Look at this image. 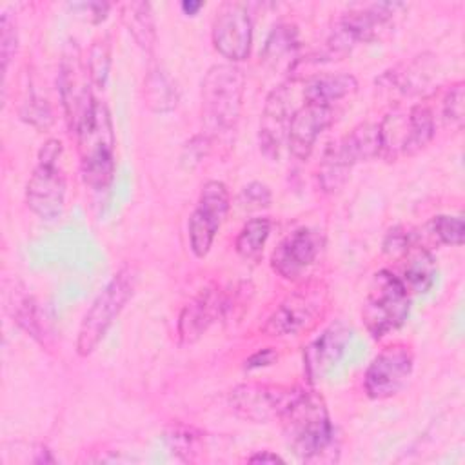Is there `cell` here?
I'll use <instances>...</instances> for the list:
<instances>
[{
  "label": "cell",
  "instance_id": "1",
  "mask_svg": "<svg viewBox=\"0 0 465 465\" xmlns=\"http://www.w3.org/2000/svg\"><path fill=\"white\" fill-rule=\"evenodd\" d=\"M289 445L303 460H314L332 441V423L323 398L307 387H289L278 414Z\"/></svg>",
  "mask_w": 465,
  "mask_h": 465
},
{
  "label": "cell",
  "instance_id": "2",
  "mask_svg": "<svg viewBox=\"0 0 465 465\" xmlns=\"http://www.w3.org/2000/svg\"><path fill=\"white\" fill-rule=\"evenodd\" d=\"M80 156V171L85 185L104 191L114 178V125L109 107L94 100L93 107L74 131Z\"/></svg>",
  "mask_w": 465,
  "mask_h": 465
},
{
  "label": "cell",
  "instance_id": "3",
  "mask_svg": "<svg viewBox=\"0 0 465 465\" xmlns=\"http://www.w3.org/2000/svg\"><path fill=\"white\" fill-rule=\"evenodd\" d=\"M245 74L231 62L214 64L202 82V122L207 136L234 129L243 104Z\"/></svg>",
  "mask_w": 465,
  "mask_h": 465
},
{
  "label": "cell",
  "instance_id": "4",
  "mask_svg": "<svg viewBox=\"0 0 465 465\" xmlns=\"http://www.w3.org/2000/svg\"><path fill=\"white\" fill-rule=\"evenodd\" d=\"M411 294L400 278L389 271L380 269L372 274L363 305L361 322L374 340L398 331L409 318Z\"/></svg>",
  "mask_w": 465,
  "mask_h": 465
},
{
  "label": "cell",
  "instance_id": "5",
  "mask_svg": "<svg viewBox=\"0 0 465 465\" xmlns=\"http://www.w3.org/2000/svg\"><path fill=\"white\" fill-rule=\"evenodd\" d=\"M136 287V271L131 265L122 267L109 283L98 292L89 309L85 311L78 336L76 352L78 356H89L104 340L109 327L124 311Z\"/></svg>",
  "mask_w": 465,
  "mask_h": 465
},
{
  "label": "cell",
  "instance_id": "6",
  "mask_svg": "<svg viewBox=\"0 0 465 465\" xmlns=\"http://www.w3.org/2000/svg\"><path fill=\"white\" fill-rule=\"evenodd\" d=\"M62 142L49 138L38 151L36 165L25 185V203L42 220H56L65 207V174Z\"/></svg>",
  "mask_w": 465,
  "mask_h": 465
},
{
  "label": "cell",
  "instance_id": "7",
  "mask_svg": "<svg viewBox=\"0 0 465 465\" xmlns=\"http://www.w3.org/2000/svg\"><path fill=\"white\" fill-rule=\"evenodd\" d=\"M405 7L398 2L369 4L343 13L327 38V56H345L358 44H367L381 38L394 24L398 9Z\"/></svg>",
  "mask_w": 465,
  "mask_h": 465
},
{
  "label": "cell",
  "instance_id": "8",
  "mask_svg": "<svg viewBox=\"0 0 465 465\" xmlns=\"http://www.w3.org/2000/svg\"><path fill=\"white\" fill-rule=\"evenodd\" d=\"M327 289L311 282L287 294L265 320L262 331L267 336H292L312 329L327 311Z\"/></svg>",
  "mask_w": 465,
  "mask_h": 465
},
{
  "label": "cell",
  "instance_id": "9",
  "mask_svg": "<svg viewBox=\"0 0 465 465\" xmlns=\"http://www.w3.org/2000/svg\"><path fill=\"white\" fill-rule=\"evenodd\" d=\"M229 211V191L227 185L220 180H209L202 185L196 207L193 209L187 232L189 245L196 258L207 256L213 247V242L227 216Z\"/></svg>",
  "mask_w": 465,
  "mask_h": 465
},
{
  "label": "cell",
  "instance_id": "10",
  "mask_svg": "<svg viewBox=\"0 0 465 465\" xmlns=\"http://www.w3.org/2000/svg\"><path fill=\"white\" fill-rule=\"evenodd\" d=\"M414 367V354L407 343L394 341L381 349L363 374V391L371 400L396 396L409 381Z\"/></svg>",
  "mask_w": 465,
  "mask_h": 465
},
{
  "label": "cell",
  "instance_id": "11",
  "mask_svg": "<svg viewBox=\"0 0 465 465\" xmlns=\"http://www.w3.org/2000/svg\"><path fill=\"white\" fill-rule=\"evenodd\" d=\"M211 40L227 62L245 60L252 45V20L247 5L242 2L222 4L213 20Z\"/></svg>",
  "mask_w": 465,
  "mask_h": 465
},
{
  "label": "cell",
  "instance_id": "12",
  "mask_svg": "<svg viewBox=\"0 0 465 465\" xmlns=\"http://www.w3.org/2000/svg\"><path fill=\"white\" fill-rule=\"evenodd\" d=\"M91 78L87 67L82 64L78 47H73L64 54L58 73V93L64 109V116L71 133L78 129L94 100L91 93Z\"/></svg>",
  "mask_w": 465,
  "mask_h": 465
},
{
  "label": "cell",
  "instance_id": "13",
  "mask_svg": "<svg viewBox=\"0 0 465 465\" xmlns=\"http://www.w3.org/2000/svg\"><path fill=\"white\" fill-rule=\"evenodd\" d=\"M322 249V236L311 227H298L289 232L272 251V271L289 282H298L314 263Z\"/></svg>",
  "mask_w": 465,
  "mask_h": 465
},
{
  "label": "cell",
  "instance_id": "14",
  "mask_svg": "<svg viewBox=\"0 0 465 465\" xmlns=\"http://www.w3.org/2000/svg\"><path fill=\"white\" fill-rule=\"evenodd\" d=\"M291 91L287 84L276 85L265 98L258 127L260 151L269 160H278L283 142L287 140L291 116Z\"/></svg>",
  "mask_w": 465,
  "mask_h": 465
},
{
  "label": "cell",
  "instance_id": "15",
  "mask_svg": "<svg viewBox=\"0 0 465 465\" xmlns=\"http://www.w3.org/2000/svg\"><path fill=\"white\" fill-rule=\"evenodd\" d=\"M231 300L218 287L202 289L191 302L183 305L178 316V340L182 345H191L202 338L209 325L225 314Z\"/></svg>",
  "mask_w": 465,
  "mask_h": 465
},
{
  "label": "cell",
  "instance_id": "16",
  "mask_svg": "<svg viewBox=\"0 0 465 465\" xmlns=\"http://www.w3.org/2000/svg\"><path fill=\"white\" fill-rule=\"evenodd\" d=\"M351 340V329L343 322L325 327L303 351V367L309 381L323 380L340 361Z\"/></svg>",
  "mask_w": 465,
  "mask_h": 465
},
{
  "label": "cell",
  "instance_id": "17",
  "mask_svg": "<svg viewBox=\"0 0 465 465\" xmlns=\"http://www.w3.org/2000/svg\"><path fill=\"white\" fill-rule=\"evenodd\" d=\"M332 122V107L316 104H303L298 107L291 116L287 133V145L291 154L298 160H307L316 145V140L327 127H331Z\"/></svg>",
  "mask_w": 465,
  "mask_h": 465
},
{
  "label": "cell",
  "instance_id": "18",
  "mask_svg": "<svg viewBox=\"0 0 465 465\" xmlns=\"http://www.w3.org/2000/svg\"><path fill=\"white\" fill-rule=\"evenodd\" d=\"M289 387L282 385H260V383H245L238 385L231 392V405L238 414L252 421H269L271 418H278Z\"/></svg>",
  "mask_w": 465,
  "mask_h": 465
},
{
  "label": "cell",
  "instance_id": "19",
  "mask_svg": "<svg viewBox=\"0 0 465 465\" xmlns=\"http://www.w3.org/2000/svg\"><path fill=\"white\" fill-rule=\"evenodd\" d=\"M398 258H400V272H394V274L400 278V282L409 291V294L427 292L432 287L438 274V267L432 252L423 243L418 242L416 234H412L411 242L398 254Z\"/></svg>",
  "mask_w": 465,
  "mask_h": 465
},
{
  "label": "cell",
  "instance_id": "20",
  "mask_svg": "<svg viewBox=\"0 0 465 465\" xmlns=\"http://www.w3.org/2000/svg\"><path fill=\"white\" fill-rule=\"evenodd\" d=\"M338 160L352 169L356 163L381 156V133L380 124L361 122L352 127L340 140L329 143Z\"/></svg>",
  "mask_w": 465,
  "mask_h": 465
},
{
  "label": "cell",
  "instance_id": "21",
  "mask_svg": "<svg viewBox=\"0 0 465 465\" xmlns=\"http://www.w3.org/2000/svg\"><path fill=\"white\" fill-rule=\"evenodd\" d=\"M432 73L434 62L427 58V54H420L411 58L409 62H401L392 69L385 71L378 82L403 94H418L430 82Z\"/></svg>",
  "mask_w": 465,
  "mask_h": 465
},
{
  "label": "cell",
  "instance_id": "22",
  "mask_svg": "<svg viewBox=\"0 0 465 465\" xmlns=\"http://www.w3.org/2000/svg\"><path fill=\"white\" fill-rule=\"evenodd\" d=\"M358 87V80L351 73H323L312 76L303 87L305 104H316L332 107L334 102L352 94Z\"/></svg>",
  "mask_w": 465,
  "mask_h": 465
},
{
  "label": "cell",
  "instance_id": "23",
  "mask_svg": "<svg viewBox=\"0 0 465 465\" xmlns=\"http://www.w3.org/2000/svg\"><path fill=\"white\" fill-rule=\"evenodd\" d=\"M120 16L134 42L143 51L151 53L156 44V20L153 5L149 2H127L120 7Z\"/></svg>",
  "mask_w": 465,
  "mask_h": 465
},
{
  "label": "cell",
  "instance_id": "24",
  "mask_svg": "<svg viewBox=\"0 0 465 465\" xmlns=\"http://www.w3.org/2000/svg\"><path fill=\"white\" fill-rule=\"evenodd\" d=\"M143 102L153 113H169L178 105V89L160 67H151L143 78Z\"/></svg>",
  "mask_w": 465,
  "mask_h": 465
},
{
  "label": "cell",
  "instance_id": "25",
  "mask_svg": "<svg viewBox=\"0 0 465 465\" xmlns=\"http://www.w3.org/2000/svg\"><path fill=\"white\" fill-rule=\"evenodd\" d=\"M436 133L434 114L427 104H416L407 111V138L401 147L403 156L420 153Z\"/></svg>",
  "mask_w": 465,
  "mask_h": 465
},
{
  "label": "cell",
  "instance_id": "26",
  "mask_svg": "<svg viewBox=\"0 0 465 465\" xmlns=\"http://www.w3.org/2000/svg\"><path fill=\"white\" fill-rule=\"evenodd\" d=\"M269 232H271V220L267 216L249 218L242 225V229L234 240L236 254L242 260L251 262V263L260 262V258L263 254L265 242L269 238Z\"/></svg>",
  "mask_w": 465,
  "mask_h": 465
},
{
  "label": "cell",
  "instance_id": "27",
  "mask_svg": "<svg viewBox=\"0 0 465 465\" xmlns=\"http://www.w3.org/2000/svg\"><path fill=\"white\" fill-rule=\"evenodd\" d=\"M298 29L292 24H278L272 27L269 33L263 49H262V58L267 64H276L283 56L292 54L298 47Z\"/></svg>",
  "mask_w": 465,
  "mask_h": 465
},
{
  "label": "cell",
  "instance_id": "28",
  "mask_svg": "<svg viewBox=\"0 0 465 465\" xmlns=\"http://www.w3.org/2000/svg\"><path fill=\"white\" fill-rule=\"evenodd\" d=\"M9 307H11V314L15 318V322L25 331L29 332L33 338L42 340L44 336V325L40 322V314L36 309L35 300L31 298V294L22 292L18 289H15V292L11 294L9 300Z\"/></svg>",
  "mask_w": 465,
  "mask_h": 465
},
{
  "label": "cell",
  "instance_id": "29",
  "mask_svg": "<svg viewBox=\"0 0 465 465\" xmlns=\"http://www.w3.org/2000/svg\"><path fill=\"white\" fill-rule=\"evenodd\" d=\"M87 73L94 87L104 89L111 71V38L109 35H102L93 40L87 53Z\"/></svg>",
  "mask_w": 465,
  "mask_h": 465
},
{
  "label": "cell",
  "instance_id": "30",
  "mask_svg": "<svg viewBox=\"0 0 465 465\" xmlns=\"http://www.w3.org/2000/svg\"><path fill=\"white\" fill-rule=\"evenodd\" d=\"M351 169L347 165H343L338 156L332 153V149L327 145L320 167H318V183L325 193H336L340 191L347 178H349Z\"/></svg>",
  "mask_w": 465,
  "mask_h": 465
},
{
  "label": "cell",
  "instance_id": "31",
  "mask_svg": "<svg viewBox=\"0 0 465 465\" xmlns=\"http://www.w3.org/2000/svg\"><path fill=\"white\" fill-rule=\"evenodd\" d=\"M18 114L24 122H27L29 125H33L40 131L49 129L54 122L53 109H51L49 102L45 98H42L40 94H36L33 89L27 91L25 98L20 102Z\"/></svg>",
  "mask_w": 465,
  "mask_h": 465
},
{
  "label": "cell",
  "instance_id": "32",
  "mask_svg": "<svg viewBox=\"0 0 465 465\" xmlns=\"http://www.w3.org/2000/svg\"><path fill=\"white\" fill-rule=\"evenodd\" d=\"M429 231L443 245H456L460 247L463 243V218L461 216H450V214H438L429 222Z\"/></svg>",
  "mask_w": 465,
  "mask_h": 465
},
{
  "label": "cell",
  "instance_id": "33",
  "mask_svg": "<svg viewBox=\"0 0 465 465\" xmlns=\"http://www.w3.org/2000/svg\"><path fill=\"white\" fill-rule=\"evenodd\" d=\"M463 100H465V84L461 80L454 82L445 96H443V105H441V113L447 124L454 125L456 129L463 127Z\"/></svg>",
  "mask_w": 465,
  "mask_h": 465
},
{
  "label": "cell",
  "instance_id": "34",
  "mask_svg": "<svg viewBox=\"0 0 465 465\" xmlns=\"http://www.w3.org/2000/svg\"><path fill=\"white\" fill-rule=\"evenodd\" d=\"M18 47V36H16V24L11 18L9 13L2 15L0 20V56H2V73L4 78L9 69V62L13 60Z\"/></svg>",
  "mask_w": 465,
  "mask_h": 465
},
{
  "label": "cell",
  "instance_id": "35",
  "mask_svg": "<svg viewBox=\"0 0 465 465\" xmlns=\"http://www.w3.org/2000/svg\"><path fill=\"white\" fill-rule=\"evenodd\" d=\"M238 202L245 209H265L272 202L271 189L262 182H251L247 183L238 196Z\"/></svg>",
  "mask_w": 465,
  "mask_h": 465
},
{
  "label": "cell",
  "instance_id": "36",
  "mask_svg": "<svg viewBox=\"0 0 465 465\" xmlns=\"http://www.w3.org/2000/svg\"><path fill=\"white\" fill-rule=\"evenodd\" d=\"M69 7L73 11H85V13H89L87 15L89 20L93 24H100L107 16V13L111 9V4H107V2H78V4H71Z\"/></svg>",
  "mask_w": 465,
  "mask_h": 465
},
{
  "label": "cell",
  "instance_id": "37",
  "mask_svg": "<svg viewBox=\"0 0 465 465\" xmlns=\"http://www.w3.org/2000/svg\"><path fill=\"white\" fill-rule=\"evenodd\" d=\"M272 360H274V352H272V351H269V349H265L263 352L260 351V352L252 354V356L247 360V367H262V365H269Z\"/></svg>",
  "mask_w": 465,
  "mask_h": 465
},
{
  "label": "cell",
  "instance_id": "38",
  "mask_svg": "<svg viewBox=\"0 0 465 465\" xmlns=\"http://www.w3.org/2000/svg\"><path fill=\"white\" fill-rule=\"evenodd\" d=\"M247 461H251V463H276V461L283 463V458L274 454V452H271V450H260V452L249 456Z\"/></svg>",
  "mask_w": 465,
  "mask_h": 465
},
{
  "label": "cell",
  "instance_id": "39",
  "mask_svg": "<svg viewBox=\"0 0 465 465\" xmlns=\"http://www.w3.org/2000/svg\"><path fill=\"white\" fill-rule=\"evenodd\" d=\"M180 7H182V11H183L185 15H191V16H193V15H196V13L203 7V4H202V2H191V0L187 2V0H185V2L180 4Z\"/></svg>",
  "mask_w": 465,
  "mask_h": 465
}]
</instances>
